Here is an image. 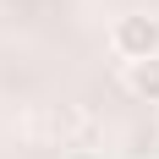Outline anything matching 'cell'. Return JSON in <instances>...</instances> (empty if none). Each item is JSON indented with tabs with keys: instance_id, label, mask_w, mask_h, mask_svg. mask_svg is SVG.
Listing matches in <instances>:
<instances>
[{
	"instance_id": "cell-1",
	"label": "cell",
	"mask_w": 159,
	"mask_h": 159,
	"mask_svg": "<svg viewBox=\"0 0 159 159\" xmlns=\"http://www.w3.org/2000/svg\"><path fill=\"white\" fill-rule=\"evenodd\" d=\"M110 49L121 55V61H148V55H159V16L154 11H126L110 22Z\"/></svg>"
},
{
	"instance_id": "cell-2",
	"label": "cell",
	"mask_w": 159,
	"mask_h": 159,
	"mask_svg": "<svg viewBox=\"0 0 159 159\" xmlns=\"http://www.w3.org/2000/svg\"><path fill=\"white\" fill-rule=\"evenodd\" d=\"M126 93L143 99V104H159V55H148V61H132V66H126Z\"/></svg>"
},
{
	"instance_id": "cell-3",
	"label": "cell",
	"mask_w": 159,
	"mask_h": 159,
	"mask_svg": "<svg viewBox=\"0 0 159 159\" xmlns=\"http://www.w3.org/2000/svg\"><path fill=\"white\" fill-rule=\"evenodd\" d=\"M71 159H93V154H71Z\"/></svg>"
}]
</instances>
